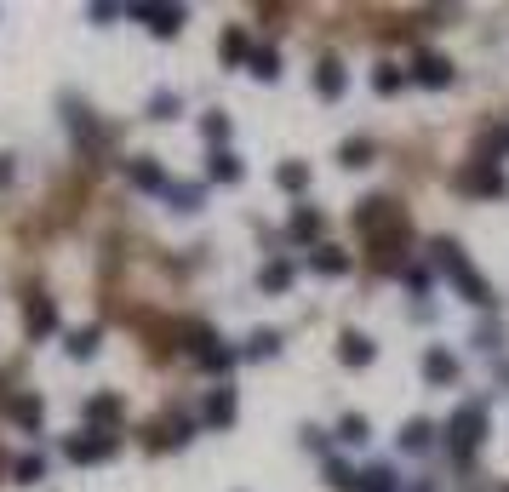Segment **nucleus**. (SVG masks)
I'll return each mask as SVG.
<instances>
[{
    "label": "nucleus",
    "instance_id": "obj_1",
    "mask_svg": "<svg viewBox=\"0 0 509 492\" xmlns=\"http://www.w3.org/2000/svg\"><path fill=\"white\" fill-rule=\"evenodd\" d=\"M481 435H487V407H481V401H464V407L452 412V424H446V447H452L458 464H464V458H475Z\"/></svg>",
    "mask_w": 509,
    "mask_h": 492
},
{
    "label": "nucleus",
    "instance_id": "obj_2",
    "mask_svg": "<svg viewBox=\"0 0 509 492\" xmlns=\"http://www.w3.org/2000/svg\"><path fill=\"white\" fill-rule=\"evenodd\" d=\"M355 229H361L366 241H383V235H395V229H407V212L395 201H361L355 206Z\"/></svg>",
    "mask_w": 509,
    "mask_h": 492
},
{
    "label": "nucleus",
    "instance_id": "obj_3",
    "mask_svg": "<svg viewBox=\"0 0 509 492\" xmlns=\"http://www.w3.org/2000/svg\"><path fill=\"white\" fill-rule=\"evenodd\" d=\"M452 183L464 195H509V178L498 172V166H487V161H470V166H458Z\"/></svg>",
    "mask_w": 509,
    "mask_h": 492
},
{
    "label": "nucleus",
    "instance_id": "obj_4",
    "mask_svg": "<svg viewBox=\"0 0 509 492\" xmlns=\"http://www.w3.org/2000/svg\"><path fill=\"white\" fill-rule=\"evenodd\" d=\"M64 452L75 458V464H103V458H115V435L110 429H81V435L64 441Z\"/></svg>",
    "mask_w": 509,
    "mask_h": 492
},
{
    "label": "nucleus",
    "instance_id": "obj_5",
    "mask_svg": "<svg viewBox=\"0 0 509 492\" xmlns=\"http://www.w3.org/2000/svg\"><path fill=\"white\" fill-rule=\"evenodd\" d=\"M412 81H418V86H452V57L418 52V57H412Z\"/></svg>",
    "mask_w": 509,
    "mask_h": 492
},
{
    "label": "nucleus",
    "instance_id": "obj_6",
    "mask_svg": "<svg viewBox=\"0 0 509 492\" xmlns=\"http://www.w3.org/2000/svg\"><path fill=\"white\" fill-rule=\"evenodd\" d=\"M132 18H144V23L166 40V35H178V29H183V6H149V0H137Z\"/></svg>",
    "mask_w": 509,
    "mask_h": 492
},
{
    "label": "nucleus",
    "instance_id": "obj_7",
    "mask_svg": "<svg viewBox=\"0 0 509 492\" xmlns=\"http://www.w3.org/2000/svg\"><path fill=\"white\" fill-rule=\"evenodd\" d=\"M344 86H349L344 64H338V57H320V64H315V92H320L327 103H338V98H344Z\"/></svg>",
    "mask_w": 509,
    "mask_h": 492
},
{
    "label": "nucleus",
    "instance_id": "obj_8",
    "mask_svg": "<svg viewBox=\"0 0 509 492\" xmlns=\"http://www.w3.org/2000/svg\"><path fill=\"white\" fill-rule=\"evenodd\" d=\"M424 378L429 383H435V390H446V383H458V356H452V349H429V356H424Z\"/></svg>",
    "mask_w": 509,
    "mask_h": 492
},
{
    "label": "nucleus",
    "instance_id": "obj_9",
    "mask_svg": "<svg viewBox=\"0 0 509 492\" xmlns=\"http://www.w3.org/2000/svg\"><path fill=\"white\" fill-rule=\"evenodd\" d=\"M373 356H378V344L366 332H344L338 338V361L344 366H373Z\"/></svg>",
    "mask_w": 509,
    "mask_h": 492
},
{
    "label": "nucleus",
    "instance_id": "obj_10",
    "mask_svg": "<svg viewBox=\"0 0 509 492\" xmlns=\"http://www.w3.org/2000/svg\"><path fill=\"white\" fill-rule=\"evenodd\" d=\"M127 178H132V189H161L166 195V172L149 155H137V161H127Z\"/></svg>",
    "mask_w": 509,
    "mask_h": 492
},
{
    "label": "nucleus",
    "instance_id": "obj_11",
    "mask_svg": "<svg viewBox=\"0 0 509 492\" xmlns=\"http://www.w3.org/2000/svg\"><path fill=\"white\" fill-rule=\"evenodd\" d=\"M23 327H29V338H46L57 327V310H52V298H29V310H23Z\"/></svg>",
    "mask_w": 509,
    "mask_h": 492
},
{
    "label": "nucleus",
    "instance_id": "obj_12",
    "mask_svg": "<svg viewBox=\"0 0 509 492\" xmlns=\"http://www.w3.org/2000/svg\"><path fill=\"white\" fill-rule=\"evenodd\" d=\"M206 178H212V183H241V178H246V166H241V155H229V149H212Z\"/></svg>",
    "mask_w": 509,
    "mask_h": 492
},
{
    "label": "nucleus",
    "instance_id": "obj_13",
    "mask_svg": "<svg viewBox=\"0 0 509 492\" xmlns=\"http://www.w3.org/2000/svg\"><path fill=\"white\" fill-rule=\"evenodd\" d=\"M429 441H435V424L429 418H407L400 424V452H429Z\"/></svg>",
    "mask_w": 509,
    "mask_h": 492
},
{
    "label": "nucleus",
    "instance_id": "obj_14",
    "mask_svg": "<svg viewBox=\"0 0 509 492\" xmlns=\"http://www.w3.org/2000/svg\"><path fill=\"white\" fill-rule=\"evenodd\" d=\"M320 229H327V218H320L315 206H298V212H292V224H286V235L292 241H320Z\"/></svg>",
    "mask_w": 509,
    "mask_h": 492
},
{
    "label": "nucleus",
    "instance_id": "obj_15",
    "mask_svg": "<svg viewBox=\"0 0 509 492\" xmlns=\"http://www.w3.org/2000/svg\"><path fill=\"white\" fill-rule=\"evenodd\" d=\"M6 412H12V424H23V429H40V418H46L40 395H12V401H6Z\"/></svg>",
    "mask_w": 509,
    "mask_h": 492
},
{
    "label": "nucleus",
    "instance_id": "obj_16",
    "mask_svg": "<svg viewBox=\"0 0 509 492\" xmlns=\"http://www.w3.org/2000/svg\"><path fill=\"white\" fill-rule=\"evenodd\" d=\"M498 155H509V127H487V132H481V144H475V161L498 166Z\"/></svg>",
    "mask_w": 509,
    "mask_h": 492
},
{
    "label": "nucleus",
    "instance_id": "obj_17",
    "mask_svg": "<svg viewBox=\"0 0 509 492\" xmlns=\"http://www.w3.org/2000/svg\"><path fill=\"white\" fill-rule=\"evenodd\" d=\"M120 418V395H92V401H86V424L92 429H110Z\"/></svg>",
    "mask_w": 509,
    "mask_h": 492
},
{
    "label": "nucleus",
    "instance_id": "obj_18",
    "mask_svg": "<svg viewBox=\"0 0 509 492\" xmlns=\"http://www.w3.org/2000/svg\"><path fill=\"white\" fill-rule=\"evenodd\" d=\"M310 269H315V275H349V252H338V246H315V252H310Z\"/></svg>",
    "mask_w": 509,
    "mask_h": 492
},
{
    "label": "nucleus",
    "instance_id": "obj_19",
    "mask_svg": "<svg viewBox=\"0 0 509 492\" xmlns=\"http://www.w3.org/2000/svg\"><path fill=\"white\" fill-rule=\"evenodd\" d=\"M183 441H189V418H166L149 429V447H183Z\"/></svg>",
    "mask_w": 509,
    "mask_h": 492
},
{
    "label": "nucleus",
    "instance_id": "obj_20",
    "mask_svg": "<svg viewBox=\"0 0 509 492\" xmlns=\"http://www.w3.org/2000/svg\"><path fill=\"white\" fill-rule=\"evenodd\" d=\"M206 424H235V390H212L206 395Z\"/></svg>",
    "mask_w": 509,
    "mask_h": 492
},
{
    "label": "nucleus",
    "instance_id": "obj_21",
    "mask_svg": "<svg viewBox=\"0 0 509 492\" xmlns=\"http://www.w3.org/2000/svg\"><path fill=\"white\" fill-rule=\"evenodd\" d=\"M355 492H395V475L383 464H366V470H355Z\"/></svg>",
    "mask_w": 509,
    "mask_h": 492
},
{
    "label": "nucleus",
    "instance_id": "obj_22",
    "mask_svg": "<svg viewBox=\"0 0 509 492\" xmlns=\"http://www.w3.org/2000/svg\"><path fill=\"white\" fill-rule=\"evenodd\" d=\"M373 155H378L373 137H344V149H338V161H344L349 172H355V166H373Z\"/></svg>",
    "mask_w": 509,
    "mask_h": 492
},
{
    "label": "nucleus",
    "instance_id": "obj_23",
    "mask_svg": "<svg viewBox=\"0 0 509 492\" xmlns=\"http://www.w3.org/2000/svg\"><path fill=\"white\" fill-rule=\"evenodd\" d=\"M452 286H458V292H464V298H470V303H492V286H487V281H481V275H475L470 264H464V269H458V275H452Z\"/></svg>",
    "mask_w": 509,
    "mask_h": 492
},
{
    "label": "nucleus",
    "instance_id": "obj_24",
    "mask_svg": "<svg viewBox=\"0 0 509 492\" xmlns=\"http://www.w3.org/2000/svg\"><path fill=\"white\" fill-rule=\"evenodd\" d=\"M275 183H281L286 195H303V189H310V166H303V161H286L281 172H275Z\"/></svg>",
    "mask_w": 509,
    "mask_h": 492
},
{
    "label": "nucleus",
    "instance_id": "obj_25",
    "mask_svg": "<svg viewBox=\"0 0 509 492\" xmlns=\"http://www.w3.org/2000/svg\"><path fill=\"white\" fill-rule=\"evenodd\" d=\"M98 338H103L98 327H81V332H69V344H64V349H69L75 361H92V356H98Z\"/></svg>",
    "mask_w": 509,
    "mask_h": 492
},
{
    "label": "nucleus",
    "instance_id": "obj_26",
    "mask_svg": "<svg viewBox=\"0 0 509 492\" xmlns=\"http://www.w3.org/2000/svg\"><path fill=\"white\" fill-rule=\"evenodd\" d=\"M200 366H206V373H229V366H235V349H224L218 344V338H212V344L206 349H200V356H195Z\"/></svg>",
    "mask_w": 509,
    "mask_h": 492
},
{
    "label": "nucleus",
    "instance_id": "obj_27",
    "mask_svg": "<svg viewBox=\"0 0 509 492\" xmlns=\"http://www.w3.org/2000/svg\"><path fill=\"white\" fill-rule=\"evenodd\" d=\"M218 52H224V64H252V46H246L241 29H229V35L218 40Z\"/></svg>",
    "mask_w": 509,
    "mask_h": 492
},
{
    "label": "nucleus",
    "instance_id": "obj_28",
    "mask_svg": "<svg viewBox=\"0 0 509 492\" xmlns=\"http://www.w3.org/2000/svg\"><path fill=\"white\" fill-rule=\"evenodd\" d=\"M258 286H264V292H286V286H292V264H286V258H275V264H264V275H258Z\"/></svg>",
    "mask_w": 509,
    "mask_h": 492
},
{
    "label": "nucleus",
    "instance_id": "obj_29",
    "mask_svg": "<svg viewBox=\"0 0 509 492\" xmlns=\"http://www.w3.org/2000/svg\"><path fill=\"white\" fill-rule=\"evenodd\" d=\"M373 86L383 92V98H395V92H400V86H407V69H400V64H378V75H373Z\"/></svg>",
    "mask_w": 509,
    "mask_h": 492
},
{
    "label": "nucleus",
    "instance_id": "obj_30",
    "mask_svg": "<svg viewBox=\"0 0 509 492\" xmlns=\"http://www.w3.org/2000/svg\"><path fill=\"white\" fill-rule=\"evenodd\" d=\"M366 435H373V424H366L361 412H349V418L338 424V441H349V447H366Z\"/></svg>",
    "mask_w": 509,
    "mask_h": 492
},
{
    "label": "nucleus",
    "instance_id": "obj_31",
    "mask_svg": "<svg viewBox=\"0 0 509 492\" xmlns=\"http://www.w3.org/2000/svg\"><path fill=\"white\" fill-rule=\"evenodd\" d=\"M246 356H252V361H269V356H281V332H252Z\"/></svg>",
    "mask_w": 509,
    "mask_h": 492
},
{
    "label": "nucleus",
    "instance_id": "obj_32",
    "mask_svg": "<svg viewBox=\"0 0 509 492\" xmlns=\"http://www.w3.org/2000/svg\"><path fill=\"white\" fill-rule=\"evenodd\" d=\"M166 201H172L178 212H195L200 206V189H195V183H166Z\"/></svg>",
    "mask_w": 509,
    "mask_h": 492
},
{
    "label": "nucleus",
    "instance_id": "obj_33",
    "mask_svg": "<svg viewBox=\"0 0 509 492\" xmlns=\"http://www.w3.org/2000/svg\"><path fill=\"white\" fill-rule=\"evenodd\" d=\"M12 475H18L23 487H35L40 475H46V458H40V452H29V458H18V464H12Z\"/></svg>",
    "mask_w": 509,
    "mask_h": 492
},
{
    "label": "nucleus",
    "instance_id": "obj_34",
    "mask_svg": "<svg viewBox=\"0 0 509 492\" xmlns=\"http://www.w3.org/2000/svg\"><path fill=\"white\" fill-rule=\"evenodd\" d=\"M252 75H258V81H275V75H281V52H269V46H264V52H252Z\"/></svg>",
    "mask_w": 509,
    "mask_h": 492
},
{
    "label": "nucleus",
    "instance_id": "obj_35",
    "mask_svg": "<svg viewBox=\"0 0 509 492\" xmlns=\"http://www.w3.org/2000/svg\"><path fill=\"white\" fill-rule=\"evenodd\" d=\"M183 110V103H178V92H155V98H149V115H155V120H172Z\"/></svg>",
    "mask_w": 509,
    "mask_h": 492
},
{
    "label": "nucleus",
    "instance_id": "obj_36",
    "mask_svg": "<svg viewBox=\"0 0 509 492\" xmlns=\"http://www.w3.org/2000/svg\"><path fill=\"white\" fill-rule=\"evenodd\" d=\"M200 132H206V144H218V149H224V137H229V115L212 110L206 120H200Z\"/></svg>",
    "mask_w": 509,
    "mask_h": 492
},
{
    "label": "nucleus",
    "instance_id": "obj_37",
    "mask_svg": "<svg viewBox=\"0 0 509 492\" xmlns=\"http://www.w3.org/2000/svg\"><path fill=\"white\" fill-rule=\"evenodd\" d=\"M327 481H332L338 492H355V470H349V464H338V458H332V464H327Z\"/></svg>",
    "mask_w": 509,
    "mask_h": 492
},
{
    "label": "nucleus",
    "instance_id": "obj_38",
    "mask_svg": "<svg viewBox=\"0 0 509 492\" xmlns=\"http://www.w3.org/2000/svg\"><path fill=\"white\" fill-rule=\"evenodd\" d=\"M498 338H504V332H498V327H492V321H487V327L475 332V344H481V349H498Z\"/></svg>",
    "mask_w": 509,
    "mask_h": 492
},
{
    "label": "nucleus",
    "instance_id": "obj_39",
    "mask_svg": "<svg viewBox=\"0 0 509 492\" xmlns=\"http://www.w3.org/2000/svg\"><path fill=\"white\" fill-rule=\"evenodd\" d=\"M12 183V155H0V189Z\"/></svg>",
    "mask_w": 509,
    "mask_h": 492
},
{
    "label": "nucleus",
    "instance_id": "obj_40",
    "mask_svg": "<svg viewBox=\"0 0 509 492\" xmlns=\"http://www.w3.org/2000/svg\"><path fill=\"white\" fill-rule=\"evenodd\" d=\"M504 492H509V487H504Z\"/></svg>",
    "mask_w": 509,
    "mask_h": 492
}]
</instances>
